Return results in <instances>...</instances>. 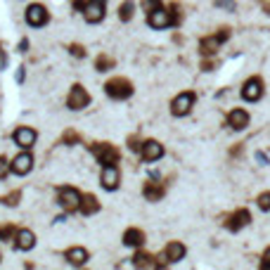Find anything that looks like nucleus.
I'll list each match as a JSON object with an SVG mask.
<instances>
[{
    "label": "nucleus",
    "mask_w": 270,
    "mask_h": 270,
    "mask_svg": "<svg viewBox=\"0 0 270 270\" xmlns=\"http://www.w3.org/2000/svg\"><path fill=\"white\" fill-rule=\"evenodd\" d=\"M249 221H251V214L247 211V208H239V211H235V214L225 221V228H228L230 232H237V230L247 228V225H249Z\"/></svg>",
    "instance_id": "nucleus-10"
},
{
    "label": "nucleus",
    "mask_w": 270,
    "mask_h": 270,
    "mask_svg": "<svg viewBox=\"0 0 270 270\" xmlns=\"http://www.w3.org/2000/svg\"><path fill=\"white\" fill-rule=\"evenodd\" d=\"M258 206L263 208V211H268L270 208V192H263L261 197H258Z\"/></svg>",
    "instance_id": "nucleus-30"
},
{
    "label": "nucleus",
    "mask_w": 270,
    "mask_h": 270,
    "mask_svg": "<svg viewBox=\"0 0 270 270\" xmlns=\"http://www.w3.org/2000/svg\"><path fill=\"white\" fill-rule=\"evenodd\" d=\"M69 52H71L74 57H83V55H85V50L81 48V45H76V43H74V45L69 48Z\"/></svg>",
    "instance_id": "nucleus-31"
},
{
    "label": "nucleus",
    "mask_w": 270,
    "mask_h": 270,
    "mask_svg": "<svg viewBox=\"0 0 270 270\" xmlns=\"http://www.w3.org/2000/svg\"><path fill=\"white\" fill-rule=\"evenodd\" d=\"M178 24V14L168 12L166 7H159L149 12V26L152 28H168V26H175Z\"/></svg>",
    "instance_id": "nucleus-3"
},
{
    "label": "nucleus",
    "mask_w": 270,
    "mask_h": 270,
    "mask_svg": "<svg viewBox=\"0 0 270 270\" xmlns=\"http://www.w3.org/2000/svg\"><path fill=\"white\" fill-rule=\"evenodd\" d=\"M124 244L126 247H142L145 244V232L138 228H131L124 232Z\"/></svg>",
    "instance_id": "nucleus-20"
},
{
    "label": "nucleus",
    "mask_w": 270,
    "mask_h": 270,
    "mask_svg": "<svg viewBox=\"0 0 270 270\" xmlns=\"http://www.w3.org/2000/svg\"><path fill=\"white\" fill-rule=\"evenodd\" d=\"M218 7H228V10H235V3H232V0H218Z\"/></svg>",
    "instance_id": "nucleus-33"
},
{
    "label": "nucleus",
    "mask_w": 270,
    "mask_h": 270,
    "mask_svg": "<svg viewBox=\"0 0 270 270\" xmlns=\"http://www.w3.org/2000/svg\"><path fill=\"white\" fill-rule=\"evenodd\" d=\"M81 214L83 216H93V214H97L100 211V204H97V199H95V194H83L81 197Z\"/></svg>",
    "instance_id": "nucleus-21"
},
{
    "label": "nucleus",
    "mask_w": 270,
    "mask_h": 270,
    "mask_svg": "<svg viewBox=\"0 0 270 270\" xmlns=\"http://www.w3.org/2000/svg\"><path fill=\"white\" fill-rule=\"evenodd\" d=\"M221 38L218 36H208V38H204V41L199 43V52L204 57H211V55H216V50L221 48Z\"/></svg>",
    "instance_id": "nucleus-19"
},
{
    "label": "nucleus",
    "mask_w": 270,
    "mask_h": 270,
    "mask_svg": "<svg viewBox=\"0 0 270 270\" xmlns=\"http://www.w3.org/2000/svg\"><path fill=\"white\" fill-rule=\"evenodd\" d=\"M48 19H50V14H48V10H45V7L43 5H38V3H36V5H31L26 10V24L28 26H45V24H48Z\"/></svg>",
    "instance_id": "nucleus-6"
},
{
    "label": "nucleus",
    "mask_w": 270,
    "mask_h": 270,
    "mask_svg": "<svg viewBox=\"0 0 270 270\" xmlns=\"http://www.w3.org/2000/svg\"><path fill=\"white\" fill-rule=\"evenodd\" d=\"M17 237V228H14L12 223H7V225H0V239L7 242V239H14Z\"/></svg>",
    "instance_id": "nucleus-24"
},
{
    "label": "nucleus",
    "mask_w": 270,
    "mask_h": 270,
    "mask_svg": "<svg viewBox=\"0 0 270 270\" xmlns=\"http://www.w3.org/2000/svg\"><path fill=\"white\" fill-rule=\"evenodd\" d=\"M164 157V147L157 142V140H147L142 142V159L145 161H157Z\"/></svg>",
    "instance_id": "nucleus-14"
},
{
    "label": "nucleus",
    "mask_w": 270,
    "mask_h": 270,
    "mask_svg": "<svg viewBox=\"0 0 270 270\" xmlns=\"http://www.w3.org/2000/svg\"><path fill=\"white\" fill-rule=\"evenodd\" d=\"M14 142L21 147V149H31L34 147V142H36V131L34 128H26V126H21V128H17L14 131Z\"/></svg>",
    "instance_id": "nucleus-12"
},
{
    "label": "nucleus",
    "mask_w": 270,
    "mask_h": 270,
    "mask_svg": "<svg viewBox=\"0 0 270 270\" xmlns=\"http://www.w3.org/2000/svg\"><path fill=\"white\" fill-rule=\"evenodd\" d=\"M62 140L67 142V145H76V142H78V133L76 131H67L62 135Z\"/></svg>",
    "instance_id": "nucleus-29"
},
{
    "label": "nucleus",
    "mask_w": 270,
    "mask_h": 270,
    "mask_svg": "<svg viewBox=\"0 0 270 270\" xmlns=\"http://www.w3.org/2000/svg\"><path fill=\"white\" fill-rule=\"evenodd\" d=\"M133 265H135V268H157L159 263H154L152 256H149L147 251H138V254L133 256Z\"/></svg>",
    "instance_id": "nucleus-23"
},
{
    "label": "nucleus",
    "mask_w": 270,
    "mask_h": 270,
    "mask_svg": "<svg viewBox=\"0 0 270 270\" xmlns=\"http://www.w3.org/2000/svg\"><path fill=\"white\" fill-rule=\"evenodd\" d=\"M128 147H131V149H140V145H138V140H135V138H131V145H128Z\"/></svg>",
    "instance_id": "nucleus-39"
},
{
    "label": "nucleus",
    "mask_w": 270,
    "mask_h": 270,
    "mask_svg": "<svg viewBox=\"0 0 270 270\" xmlns=\"http://www.w3.org/2000/svg\"><path fill=\"white\" fill-rule=\"evenodd\" d=\"M261 268L263 270H270V247L265 249V254H263V261H261Z\"/></svg>",
    "instance_id": "nucleus-32"
},
{
    "label": "nucleus",
    "mask_w": 270,
    "mask_h": 270,
    "mask_svg": "<svg viewBox=\"0 0 270 270\" xmlns=\"http://www.w3.org/2000/svg\"><path fill=\"white\" fill-rule=\"evenodd\" d=\"M17 81H19V83L24 81V67H19V69H17Z\"/></svg>",
    "instance_id": "nucleus-36"
},
{
    "label": "nucleus",
    "mask_w": 270,
    "mask_h": 270,
    "mask_svg": "<svg viewBox=\"0 0 270 270\" xmlns=\"http://www.w3.org/2000/svg\"><path fill=\"white\" fill-rule=\"evenodd\" d=\"M159 7H164L161 0H142V10H145V12H154V10H159Z\"/></svg>",
    "instance_id": "nucleus-28"
},
{
    "label": "nucleus",
    "mask_w": 270,
    "mask_h": 270,
    "mask_svg": "<svg viewBox=\"0 0 270 270\" xmlns=\"http://www.w3.org/2000/svg\"><path fill=\"white\" fill-rule=\"evenodd\" d=\"M104 93L111 97V100H126V97L133 95V85L131 81H126V78H111L104 83Z\"/></svg>",
    "instance_id": "nucleus-2"
},
{
    "label": "nucleus",
    "mask_w": 270,
    "mask_h": 270,
    "mask_svg": "<svg viewBox=\"0 0 270 270\" xmlns=\"http://www.w3.org/2000/svg\"><path fill=\"white\" fill-rule=\"evenodd\" d=\"M26 50H28V41H26V38H24V41L19 43V52H26Z\"/></svg>",
    "instance_id": "nucleus-35"
},
{
    "label": "nucleus",
    "mask_w": 270,
    "mask_h": 270,
    "mask_svg": "<svg viewBox=\"0 0 270 270\" xmlns=\"http://www.w3.org/2000/svg\"><path fill=\"white\" fill-rule=\"evenodd\" d=\"M111 67H114V59H111V57H107V55L97 57V62H95V69L97 71H109Z\"/></svg>",
    "instance_id": "nucleus-25"
},
{
    "label": "nucleus",
    "mask_w": 270,
    "mask_h": 270,
    "mask_svg": "<svg viewBox=\"0 0 270 270\" xmlns=\"http://www.w3.org/2000/svg\"><path fill=\"white\" fill-rule=\"evenodd\" d=\"M104 10H107V7H104V0H88L83 7V14L90 24H97V21L104 19Z\"/></svg>",
    "instance_id": "nucleus-8"
},
{
    "label": "nucleus",
    "mask_w": 270,
    "mask_h": 270,
    "mask_svg": "<svg viewBox=\"0 0 270 270\" xmlns=\"http://www.w3.org/2000/svg\"><path fill=\"white\" fill-rule=\"evenodd\" d=\"M7 173V164H5V157H0V178H5Z\"/></svg>",
    "instance_id": "nucleus-34"
},
{
    "label": "nucleus",
    "mask_w": 270,
    "mask_h": 270,
    "mask_svg": "<svg viewBox=\"0 0 270 270\" xmlns=\"http://www.w3.org/2000/svg\"><path fill=\"white\" fill-rule=\"evenodd\" d=\"M201 69H204V71H211V69H214V62H204V64H201Z\"/></svg>",
    "instance_id": "nucleus-38"
},
{
    "label": "nucleus",
    "mask_w": 270,
    "mask_h": 270,
    "mask_svg": "<svg viewBox=\"0 0 270 270\" xmlns=\"http://www.w3.org/2000/svg\"><path fill=\"white\" fill-rule=\"evenodd\" d=\"M88 102H90V95L83 90V85H74V88L69 90V97H67L69 109L78 111V109H83V107H88Z\"/></svg>",
    "instance_id": "nucleus-5"
},
{
    "label": "nucleus",
    "mask_w": 270,
    "mask_h": 270,
    "mask_svg": "<svg viewBox=\"0 0 270 270\" xmlns=\"http://www.w3.org/2000/svg\"><path fill=\"white\" fill-rule=\"evenodd\" d=\"M228 124L232 131H244L247 126H249V114L244 109H235V111H230V116H228Z\"/></svg>",
    "instance_id": "nucleus-16"
},
{
    "label": "nucleus",
    "mask_w": 270,
    "mask_h": 270,
    "mask_svg": "<svg viewBox=\"0 0 270 270\" xmlns=\"http://www.w3.org/2000/svg\"><path fill=\"white\" fill-rule=\"evenodd\" d=\"M14 247L19 251H28L36 247V235L31 232V230H19L17 232V237H14Z\"/></svg>",
    "instance_id": "nucleus-15"
},
{
    "label": "nucleus",
    "mask_w": 270,
    "mask_h": 270,
    "mask_svg": "<svg viewBox=\"0 0 270 270\" xmlns=\"http://www.w3.org/2000/svg\"><path fill=\"white\" fill-rule=\"evenodd\" d=\"M100 183H102L104 190H116V187H118V171H116V166H104Z\"/></svg>",
    "instance_id": "nucleus-17"
},
{
    "label": "nucleus",
    "mask_w": 270,
    "mask_h": 270,
    "mask_svg": "<svg viewBox=\"0 0 270 270\" xmlns=\"http://www.w3.org/2000/svg\"><path fill=\"white\" fill-rule=\"evenodd\" d=\"M90 152L102 166H116L118 164V149L114 145H104V142H97V145L90 147Z\"/></svg>",
    "instance_id": "nucleus-1"
},
{
    "label": "nucleus",
    "mask_w": 270,
    "mask_h": 270,
    "mask_svg": "<svg viewBox=\"0 0 270 270\" xmlns=\"http://www.w3.org/2000/svg\"><path fill=\"white\" fill-rule=\"evenodd\" d=\"M67 261H69L71 265H83L85 261H88V251H85L83 247H74V249L67 251Z\"/></svg>",
    "instance_id": "nucleus-22"
},
{
    "label": "nucleus",
    "mask_w": 270,
    "mask_h": 270,
    "mask_svg": "<svg viewBox=\"0 0 270 270\" xmlns=\"http://www.w3.org/2000/svg\"><path fill=\"white\" fill-rule=\"evenodd\" d=\"M145 197L149 201H159L161 197H164V192H166V187H164V183H157V180H149V183H145Z\"/></svg>",
    "instance_id": "nucleus-18"
},
{
    "label": "nucleus",
    "mask_w": 270,
    "mask_h": 270,
    "mask_svg": "<svg viewBox=\"0 0 270 270\" xmlns=\"http://www.w3.org/2000/svg\"><path fill=\"white\" fill-rule=\"evenodd\" d=\"M192 104H194V93H183V95H178L173 100L171 111H173V116H185V114H190Z\"/></svg>",
    "instance_id": "nucleus-9"
},
{
    "label": "nucleus",
    "mask_w": 270,
    "mask_h": 270,
    "mask_svg": "<svg viewBox=\"0 0 270 270\" xmlns=\"http://www.w3.org/2000/svg\"><path fill=\"white\" fill-rule=\"evenodd\" d=\"M31 166H34V157L28 152L19 154V157H14L12 164H10V171H12L14 175H26L28 171H31Z\"/></svg>",
    "instance_id": "nucleus-11"
},
{
    "label": "nucleus",
    "mask_w": 270,
    "mask_h": 270,
    "mask_svg": "<svg viewBox=\"0 0 270 270\" xmlns=\"http://www.w3.org/2000/svg\"><path fill=\"white\" fill-rule=\"evenodd\" d=\"M118 17H121V21H128L133 17V3L131 0H126L124 5L118 7Z\"/></svg>",
    "instance_id": "nucleus-26"
},
{
    "label": "nucleus",
    "mask_w": 270,
    "mask_h": 270,
    "mask_svg": "<svg viewBox=\"0 0 270 270\" xmlns=\"http://www.w3.org/2000/svg\"><path fill=\"white\" fill-rule=\"evenodd\" d=\"M19 197H21V192L19 190H14V192H10V194H5V197H3V204H5V206H17V204H19Z\"/></svg>",
    "instance_id": "nucleus-27"
},
{
    "label": "nucleus",
    "mask_w": 270,
    "mask_h": 270,
    "mask_svg": "<svg viewBox=\"0 0 270 270\" xmlns=\"http://www.w3.org/2000/svg\"><path fill=\"white\" fill-rule=\"evenodd\" d=\"M57 201H59V206L64 208V211H76L78 206H81V194L74 190V187H59V197H57Z\"/></svg>",
    "instance_id": "nucleus-4"
},
{
    "label": "nucleus",
    "mask_w": 270,
    "mask_h": 270,
    "mask_svg": "<svg viewBox=\"0 0 270 270\" xmlns=\"http://www.w3.org/2000/svg\"><path fill=\"white\" fill-rule=\"evenodd\" d=\"M164 258H166L168 263H178V261H183V258H185V247H183L180 242H171L166 247V254H161L159 265H164Z\"/></svg>",
    "instance_id": "nucleus-13"
},
{
    "label": "nucleus",
    "mask_w": 270,
    "mask_h": 270,
    "mask_svg": "<svg viewBox=\"0 0 270 270\" xmlns=\"http://www.w3.org/2000/svg\"><path fill=\"white\" fill-rule=\"evenodd\" d=\"M0 67H3V69L7 67V59H5V52H3V50H0Z\"/></svg>",
    "instance_id": "nucleus-37"
},
{
    "label": "nucleus",
    "mask_w": 270,
    "mask_h": 270,
    "mask_svg": "<svg viewBox=\"0 0 270 270\" xmlns=\"http://www.w3.org/2000/svg\"><path fill=\"white\" fill-rule=\"evenodd\" d=\"M242 97H244V100H249V102L261 100V97H263V81H261L258 76L249 78V81L244 83V88H242Z\"/></svg>",
    "instance_id": "nucleus-7"
}]
</instances>
